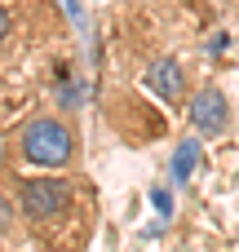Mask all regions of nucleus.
<instances>
[{
	"mask_svg": "<svg viewBox=\"0 0 239 252\" xmlns=\"http://www.w3.org/2000/svg\"><path fill=\"white\" fill-rule=\"evenodd\" d=\"M4 159L27 164V168H44V173H67L80 159V133L62 111H35L27 115L13 133H9V151Z\"/></svg>",
	"mask_w": 239,
	"mask_h": 252,
	"instance_id": "1",
	"label": "nucleus"
},
{
	"mask_svg": "<svg viewBox=\"0 0 239 252\" xmlns=\"http://www.w3.org/2000/svg\"><path fill=\"white\" fill-rule=\"evenodd\" d=\"M13 204L27 230L49 235L67 226L80 213V182L71 173H44V177H18L13 182Z\"/></svg>",
	"mask_w": 239,
	"mask_h": 252,
	"instance_id": "2",
	"label": "nucleus"
},
{
	"mask_svg": "<svg viewBox=\"0 0 239 252\" xmlns=\"http://www.w3.org/2000/svg\"><path fill=\"white\" fill-rule=\"evenodd\" d=\"M186 120H191L195 133H204V137H222V133L231 128V102H226V93H222L217 84H200V89H191V97H186Z\"/></svg>",
	"mask_w": 239,
	"mask_h": 252,
	"instance_id": "3",
	"label": "nucleus"
},
{
	"mask_svg": "<svg viewBox=\"0 0 239 252\" xmlns=\"http://www.w3.org/2000/svg\"><path fill=\"white\" fill-rule=\"evenodd\" d=\"M142 80L160 102H186V66L177 58H155Z\"/></svg>",
	"mask_w": 239,
	"mask_h": 252,
	"instance_id": "4",
	"label": "nucleus"
},
{
	"mask_svg": "<svg viewBox=\"0 0 239 252\" xmlns=\"http://www.w3.org/2000/svg\"><path fill=\"white\" fill-rule=\"evenodd\" d=\"M195 168H200V137H182L177 151H173V159H169L173 186H186V182L195 177Z\"/></svg>",
	"mask_w": 239,
	"mask_h": 252,
	"instance_id": "5",
	"label": "nucleus"
},
{
	"mask_svg": "<svg viewBox=\"0 0 239 252\" xmlns=\"http://www.w3.org/2000/svg\"><path fill=\"white\" fill-rule=\"evenodd\" d=\"M13 35H18V13L9 9V0H0V53L13 44Z\"/></svg>",
	"mask_w": 239,
	"mask_h": 252,
	"instance_id": "6",
	"label": "nucleus"
},
{
	"mask_svg": "<svg viewBox=\"0 0 239 252\" xmlns=\"http://www.w3.org/2000/svg\"><path fill=\"white\" fill-rule=\"evenodd\" d=\"M18 226H22V217H18V204H13V199L0 190V235H13Z\"/></svg>",
	"mask_w": 239,
	"mask_h": 252,
	"instance_id": "7",
	"label": "nucleus"
},
{
	"mask_svg": "<svg viewBox=\"0 0 239 252\" xmlns=\"http://www.w3.org/2000/svg\"><path fill=\"white\" fill-rule=\"evenodd\" d=\"M151 208L169 221L173 217V195H169V186H151Z\"/></svg>",
	"mask_w": 239,
	"mask_h": 252,
	"instance_id": "8",
	"label": "nucleus"
}]
</instances>
